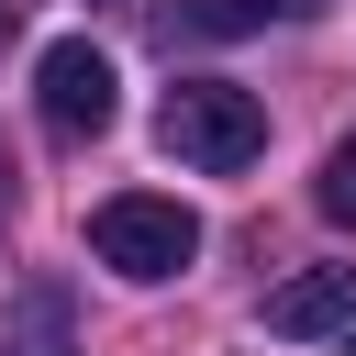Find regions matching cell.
Returning <instances> with one entry per match:
<instances>
[{
	"mask_svg": "<svg viewBox=\"0 0 356 356\" xmlns=\"http://www.w3.org/2000/svg\"><path fill=\"white\" fill-rule=\"evenodd\" d=\"M0 356H78V300H67V278L11 289V312H0Z\"/></svg>",
	"mask_w": 356,
	"mask_h": 356,
	"instance_id": "4",
	"label": "cell"
},
{
	"mask_svg": "<svg viewBox=\"0 0 356 356\" xmlns=\"http://www.w3.org/2000/svg\"><path fill=\"white\" fill-rule=\"evenodd\" d=\"M0 211H11V145H0Z\"/></svg>",
	"mask_w": 356,
	"mask_h": 356,
	"instance_id": "9",
	"label": "cell"
},
{
	"mask_svg": "<svg viewBox=\"0 0 356 356\" xmlns=\"http://www.w3.org/2000/svg\"><path fill=\"white\" fill-rule=\"evenodd\" d=\"M89 256H100L111 278L156 289V278H178V267L200 256V222H189L178 200H156V189H111V200L89 211Z\"/></svg>",
	"mask_w": 356,
	"mask_h": 356,
	"instance_id": "2",
	"label": "cell"
},
{
	"mask_svg": "<svg viewBox=\"0 0 356 356\" xmlns=\"http://www.w3.org/2000/svg\"><path fill=\"white\" fill-rule=\"evenodd\" d=\"M267 0H178V33H256Z\"/></svg>",
	"mask_w": 356,
	"mask_h": 356,
	"instance_id": "7",
	"label": "cell"
},
{
	"mask_svg": "<svg viewBox=\"0 0 356 356\" xmlns=\"http://www.w3.org/2000/svg\"><path fill=\"white\" fill-rule=\"evenodd\" d=\"M312 200H323V222H345V234H356V134H345V145L323 156V178H312Z\"/></svg>",
	"mask_w": 356,
	"mask_h": 356,
	"instance_id": "6",
	"label": "cell"
},
{
	"mask_svg": "<svg viewBox=\"0 0 356 356\" xmlns=\"http://www.w3.org/2000/svg\"><path fill=\"white\" fill-rule=\"evenodd\" d=\"M356 312V267H300L278 300H267V334H289V345H312V334H334Z\"/></svg>",
	"mask_w": 356,
	"mask_h": 356,
	"instance_id": "5",
	"label": "cell"
},
{
	"mask_svg": "<svg viewBox=\"0 0 356 356\" xmlns=\"http://www.w3.org/2000/svg\"><path fill=\"white\" fill-rule=\"evenodd\" d=\"M156 145H167L178 167H200V178H234V167L267 156V111H256V89H234V78H178V89L156 100Z\"/></svg>",
	"mask_w": 356,
	"mask_h": 356,
	"instance_id": "1",
	"label": "cell"
},
{
	"mask_svg": "<svg viewBox=\"0 0 356 356\" xmlns=\"http://www.w3.org/2000/svg\"><path fill=\"white\" fill-rule=\"evenodd\" d=\"M312 11H323V0H267V22H312Z\"/></svg>",
	"mask_w": 356,
	"mask_h": 356,
	"instance_id": "8",
	"label": "cell"
},
{
	"mask_svg": "<svg viewBox=\"0 0 356 356\" xmlns=\"http://www.w3.org/2000/svg\"><path fill=\"white\" fill-rule=\"evenodd\" d=\"M33 100H44V134L89 145V134H111L122 78H111V56H100L89 33H67V44H44V56H33Z\"/></svg>",
	"mask_w": 356,
	"mask_h": 356,
	"instance_id": "3",
	"label": "cell"
},
{
	"mask_svg": "<svg viewBox=\"0 0 356 356\" xmlns=\"http://www.w3.org/2000/svg\"><path fill=\"white\" fill-rule=\"evenodd\" d=\"M345 323H356V312H345ZM345 356H356V345H345Z\"/></svg>",
	"mask_w": 356,
	"mask_h": 356,
	"instance_id": "10",
	"label": "cell"
}]
</instances>
